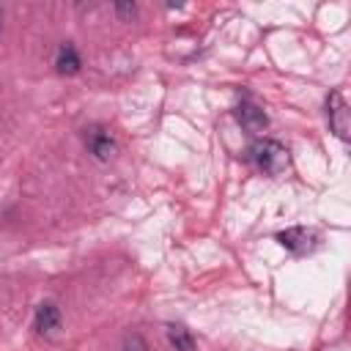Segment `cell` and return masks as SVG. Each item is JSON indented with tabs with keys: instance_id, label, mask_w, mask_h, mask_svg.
<instances>
[{
	"instance_id": "1",
	"label": "cell",
	"mask_w": 351,
	"mask_h": 351,
	"mask_svg": "<svg viewBox=\"0 0 351 351\" xmlns=\"http://www.w3.org/2000/svg\"><path fill=\"white\" fill-rule=\"evenodd\" d=\"M250 159H252V165H255L261 173H266V176H280V173L288 167L291 154H288V148H285L280 140L263 137V140L252 143Z\"/></svg>"
},
{
	"instance_id": "2",
	"label": "cell",
	"mask_w": 351,
	"mask_h": 351,
	"mask_svg": "<svg viewBox=\"0 0 351 351\" xmlns=\"http://www.w3.org/2000/svg\"><path fill=\"white\" fill-rule=\"evenodd\" d=\"M326 118H329V129L343 143H348L351 140V110H348V104H346L340 90H332L326 96Z\"/></svg>"
},
{
	"instance_id": "3",
	"label": "cell",
	"mask_w": 351,
	"mask_h": 351,
	"mask_svg": "<svg viewBox=\"0 0 351 351\" xmlns=\"http://www.w3.org/2000/svg\"><path fill=\"white\" fill-rule=\"evenodd\" d=\"M277 241H280L288 252H293V255H304V252L315 250V244H318V233L310 230V228H288V230H280V233H277Z\"/></svg>"
},
{
	"instance_id": "4",
	"label": "cell",
	"mask_w": 351,
	"mask_h": 351,
	"mask_svg": "<svg viewBox=\"0 0 351 351\" xmlns=\"http://www.w3.org/2000/svg\"><path fill=\"white\" fill-rule=\"evenodd\" d=\"M85 145H88V151H90L99 162H110V159L115 156V151H118L112 134H110L104 126H90V129H85Z\"/></svg>"
},
{
	"instance_id": "5",
	"label": "cell",
	"mask_w": 351,
	"mask_h": 351,
	"mask_svg": "<svg viewBox=\"0 0 351 351\" xmlns=\"http://www.w3.org/2000/svg\"><path fill=\"white\" fill-rule=\"evenodd\" d=\"M60 321H63V315H60V307H58L55 302H41V304L36 307V321H33V326H36V332H38L41 337H52V335L60 329Z\"/></svg>"
},
{
	"instance_id": "6",
	"label": "cell",
	"mask_w": 351,
	"mask_h": 351,
	"mask_svg": "<svg viewBox=\"0 0 351 351\" xmlns=\"http://www.w3.org/2000/svg\"><path fill=\"white\" fill-rule=\"evenodd\" d=\"M236 121L247 129V132H252V134H261V132H266V126H269V115H266V110L263 107H258V104H239V110H236Z\"/></svg>"
},
{
	"instance_id": "7",
	"label": "cell",
	"mask_w": 351,
	"mask_h": 351,
	"mask_svg": "<svg viewBox=\"0 0 351 351\" xmlns=\"http://www.w3.org/2000/svg\"><path fill=\"white\" fill-rule=\"evenodd\" d=\"M80 66H82V60H80L77 47H74L71 41H63V44L58 47V55H55V69H58V74L74 77V74L80 71Z\"/></svg>"
},
{
	"instance_id": "8",
	"label": "cell",
	"mask_w": 351,
	"mask_h": 351,
	"mask_svg": "<svg viewBox=\"0 0 351 351\" xmlns=\"http://www.w3.org/2000/svg\"><path fill=\"white\" fill-rule=\"evenodd\" d=\"M167 343L176 348V351H195V337L186 326L181 324H170L167 326Z\"/></svg>"
},
{
	"instance_id": "9",
	"label": "cell",
	"mask_w": 351,
	"mask_h": 351,
	"mask_svg": "<svg viewBox=\"0 0 351 351\" xmlns=\"http://www.w3.org/2000/svg\"><path fill=\"white\" fill-rule=\"evenodd\" d=\"M123 351H151V348H148V343L140 332H132V335L123 337Z\"/></svg>"
},
{
	"instance_id": "10",
	"label": "cell",
	"mask_w": 351,
	"mask_h": 351,
	"mask_svg": "<svg viewBox=\"0 0 351 351\" xmlns=\"http://www.w3.org/2000/svg\"><path fill=\"white\" fill-rule=\"evenodd\" d=\"M115 14H118L121 19H132V16L137 14V5H134V3H115Z\"/></svg>"
},
{
	"instance_id": "11",
	"label": "cell",
	"mask_w": 351,
	"mask_h": 351,
	"mask_svg": "<svg viewBox=\"0 0 351 351\" xmlns=\"http://www.w3.org/2000/svg\"><path fill=\"white\" fill-rule=\"evenodd\" d=\"M0 27H3V8H0Z\"/></svg>"
}]
</instances>
